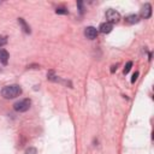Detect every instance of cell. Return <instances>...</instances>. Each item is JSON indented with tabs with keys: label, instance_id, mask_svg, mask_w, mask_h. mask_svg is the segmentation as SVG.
Wrapping results in <instances>:
<instances>
[{
	"label": "cell",
	"instance_id": "6da1fadb",
	"mask_svg": "<svg viewBox=\"0 0 154 154\" xmlns=\"http://www.w3.org/2000/svg\"><path fill=\"white\" fill-rule=\"evenodd\" d=\"M22 94V88L18 84H11V85H6L2 88L1 90V95L5 99H14L17 96H19Z\"/></svg>",
	"mask_w": 154,
	"mask_h": 154
},
{
	"label": "cell",
	"instance_id": "7a4b0ae2",
	"mask_svg": "<svg viewBox=\"0 0 154 154\" xmlns=\"http://www.w3.org/2000/svg\"><path fill=\"white\" fill-rule=\"evenodd\" d=\"M30 105H31L30 99H23V100L17 101V102L13 105V108H14L17 112H26V111L30 108Z\"/></svg>",
	"mask_w": 154,
	"mask_h": 154
},
{
	"label": "cell",
	"instance_id": "3957f363",
	"mask_svg": "<svg viewBox=\"0 0 154 154\" xmlns=\"http://www.w3.org/2000/svg\"><path fill=\"white\" fill-rule=\"evenodd\" d=\"M105 16H106L107 22L111 23V24H113V23H118L119 19H120V14H119V12H117V11L113 10V8L107 10L106 13H105Z\"/></svg>",
	"mask_w": 154,
	"mask_h": 154
},
{
	"label": "cell",
	"instance_id": "277c9868",
	"mask_svg": "<svg viewBox=\"0 0 154 154\" xmlns=\"http://www.w3.org/2000/svg\"><path fill=\"white\" fill-rule=\"evenodd\" d=\"M84 35L89 40H94L96 36H97V29L94 28V26H87L84 29Z\"/></svg>",
	"mask_w": 154,
	"mask_h": 154
},
{
	"label": "cell",
	"instance_id": "5b68a950",
	"mask_svg": "<svg viewBox=\"0 0 154 154\" xmlns=\"http://www.w3.org/2000/svg\"><path fill=\"white\" fill-rule=\"evenodd\" d=\"M141 16L144 18V19H147V18H149L150 16H152V5L150 4H144L143 5V7H142V10H141Z\"/></svg>",
	"mask_w": 154,
	"mask_h": 154
},
{
	"label": "cell",
	"instance_id": "8992f818",
	"mask_svg": "<svg viewBox=\"0 0 154 154\" xmlns=\"http://www.w3.org/2000/svg\"><path fill=\"white\" fill-rule=\"evenodd\" d=\"M100 31L101 32H103V34H108V32H111L112 31V29H113V24H111V23H108V22H105V23H101L100 24Z\"/></svg>",
	"mask_w": 154,
	"mask_h": 154
},
{
	"label": "cell",
	"instance_id": "52a82bcc",
	"mask_svg": "<svg viewBox=\"0 0 154 154\" xmlns=\"http://www.w3.org/2000/svg\"><path fill=\"white\" fill-rule=\"evenodd\" d=\"M0 61L4 65L7 64V61H8V53H7L6 49H0Z\"/></svg>",
	"mask_w": 154,
	"mask_h": 154
},
{
	"label": "cell",
	"instance_id": "ba28073f",
	"mask_svg": "<svg viewBox=\"0 0 154 154\" xmlns=\"http://www.w3.org/2000/svg\"><path fill=\"white\" fill-rule=\"evenodd\" d=\"M138 20H140V18H138L137 14H130V16H128V17L125 18V22L129 23V24H135V23H137Z\"/></svg>",
	"mask_w": 154,
	"mask_h": 154
},
{
	"label": "cell",
	"instance_id": "9c48e42d",
	"mask_svg": "<svg viewBox=\"0 0 154 154\" xmlns=\"http://www.w3.org/2000/svg\"><path fill=\"white\" fill-rule=\"evenodd\" d=\"M18 23H19V25L22 26V29L24 30V32H26V34H30V26L25 23V20L23 19V18H19L18 19Z\"/></svg>",
	"mask_w": 154,
	"mask_h": 154
},
{
	"label": "cell",
	"instance_id": "30bf717a",
	"mask_svg": "<svg viewBox=\"0 0 154 154\" xmlns=\"http://www.w3.org/2000/svg\"><path fill=\"white\" fill-rule=\"evenodd\" d=\"M131 66H132V61H128V63H126V65H125V67H124V71H123V72H124V75H126V73L131 70Z\"/></svg>",
	"mask_w": 154,
	"mask_h": 154
},
{
	"label": "cell",
	"instance_id": "8fae6325",
	"mask_svg": "<svg viewBox=\"0 0 154 154\" xmlns=\"http://www.w3.org/2000/svg\"><path fill=\"white\" fill-rule=\"evenodd\" d=\"M55 12H57L58 14H67V10H66L65 7H58V8L55 10Z\"/></svg>",
	"mask_w": 154,
	"mask_h": 154
},
{
	"label": "cell",
	"instance_id": "7c38bea8",
	"mask_svg": "<svg viewBox=\"0 0 154 154\" xmlns=\"http://www.w3.org/2000/svg\"><path fill=\"white\" fill-rule=\"evenodd\" d=\"M25 154H36V148H34V147H29V148L25 150Z\"/></svg>",
	"mask_w": 154,
	"mask_h": 154
},
{
	"label": "cell",
	"instance_id": "4fadbf2b",
	"mask_svg": "<svg viewBox=\"0 0 154 154\" xmlns=\"http://www.w3.org/2000/svg\"><path fill=\"white\" fill-rule=\"evenodd\" d=\"M77 6L79 7V13L82 14L83 11H84V8H83V2H82V1H78V2H77Z\"/></svg>",
	"mask_w": 154,
	"mask_h": 154
},
{
	"label": "cell",
	"instance_id": "5bb4252c",
	"mask_svg": "<svg viewBox=\"0 0 154 154\" xmlns=\"http://www.w3.org/2000/svg\"><path fill=\"white\" fill-rule=\"evenodd\" d=\"M137 77H138V72L136 71V72L132 75V78H131V83H135V81L137 79Z\"/></svg>",
	"mask_w": 154,
	"mask_h": 154
},
{
	"label": "cell",
	"instance_id": "9a60e30c",
	"mask_svg": "<svg viewBox=\"0 0 154 154\" xmlns=\"http://www.w3.org/2000/svg\"><path fill=\"white\" fill-rule=\"evenodd\" d=\"M6 43V38H2L1 41H0V46H2V45H5Z\"/></svg>",
	"mask_w": 154,
	"mask_h": 154
},
{
	"label": "cell",
	"instance_id": "2e32d148",
	"mask_svg": "<svg viewBox=\"0 0 154 154\" xmlns=\"http://www.w3.org/2000/svg\"><path fill=\"white\" fill-rule=\"evenodd\" d=\"M117 70V65H114V66H112V69H111V72H114Z\"/></svg>",
	"mask_w": 154,
	"mask_h": 154
}]
</instances>
